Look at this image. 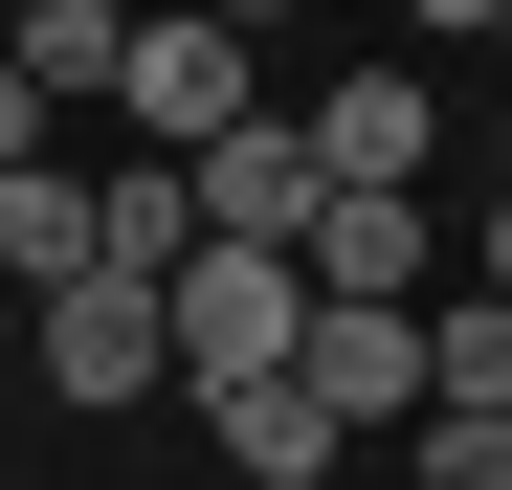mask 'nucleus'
<instances>
[{
  "mask_svg": "<svg viewBox=\"0 0 512 490\" xmlns=\"http://www.w3.org/2000/svg\"><path fill=\"white\" fill-rule=\"evenodd\" d=\"M156 312H179V401H245V379L312 357V268H268V245H201Z\"/></svg>",
  "mask_w": 512,
  "mask_h": 490,
  "instance_id": "obj_1",
  "label": "nucleus"
},
{
  "mask_svg": "<svg viewBox=\"0 0 512 490\" xmlns=\"http://www.w3.org/2000/svg\"><path fill=\"white\" fill-rule=\"evenodd\" d=\"M23 379H45V401H90V424H134V401H179V312L90 268L67 312H23Z\"/></svg>",
  "mask_w": 512,
  "mask_h": 490,
  "instance_id": "obj_2",
  "label": "nucleus"
},
{
  "mask_svg": "<svg viewBox=\"0 0 512 490\" xmlns=\"http://www.w3.org/2000/svg\"><path fill=\"white\" fill-rule=\"evenodd\" d=\"M179 201H201V245H268V268H312V223H334V179H312V112H245L223 156H179Z\"/></svg>",
  "mask_w": 512,
  "mask_h": 490,
  "instance_id": "obj_3",
  "label": "nucleus"
},
{
  "mask_svg": "<svg viewBox=\"0 0 512 490\" xmlns=\"http://www.w3.org/2000/svg\"><path fill=\"white\" fill-rule=\"evenodd\" d=\"M245 112H268L245 23H134V90H112V134H156V156H223Z\"/></svg>",
  "mask_w": 512,
  "mask_h": 490,
  "instance_id": "obj_4",
  "label": "nucleus"
},
{
  "mask_svg": "<svg viewBox=\"0 0 512 490\" xmlns=\"http://www.w3.org/2000/svg\"><path fill=\"white\" fill-rule=\"evenodd\" d=\"M423 134H446L423 67H334V90H312V179L334 201H423Z\"/></svg>",
  "mask_w": 512,
  "mask_h": 490,
  "instance_id": "obj_5",
  "label": "nucleus"
},
{
  "mask_svg": "<svg viewBox=\"0 0 512 490\" xmlns=\"http://www.w3.org/2000/svg\"><path fill=\"white\" fill-rule=\"evenodd\" d=\"M290 379H312V424H334V446H357V424H423V312H312V357H290Z\"/></svg>",
  "mask_w": 512,
  "mask_h": 490,
  "instance_id": "obj_6",
  "label": "nucleus"
},
{
  "mask_svg": "<svg viewBox=\"0 0 512 490\" xmlns=\"http://www.w3.org/2000/svg\"><path fill=\"white\" fill-rule=\"evenodd\" d=\"M0 67H23L45 112H112V90H134V23H112V0H23V23H0Z\"/></svg>",
  "mask_w": 512,
  "mask_h": 490,
  "instance_id": "obj_7",
  "label": "nucleus"
},
{
  "mask_svg": "<svg viewBox=\"0 0 512 490\" xmlns=\"http://www.w3.org/2000/svg\"><path fill=\"white\" fill-rule=\"evenodd\" d=\"M423 424H512V290H446V312H423Z\"/></svg>",
  "mask_w": 512,
  "mask_h": 490,
  "instance_id": "obj_8",
  "label": "nucleus"
},
{
  "mask_svg": "<svg viewBox=\"0 0 512 490\" xmlns=\"http://www.w3.org/2000/svg\"><path fill=\"white\" fill-rule=\"evenodd\" d=\"M201 424H223V468H245V490H312V468H334L312 379H245V401H201Z\"/></svg>",
  "mask_w": 512,
  "mask_h": 490,
  "instance_id": "obj_9",
  "label": "nucleus"
},
{
  "mask_svg": "<svg viewBox=\"0 0 512 490\" xmlns=\"http://www.w3.org/2000/svg\"><path fill=\"white\" fill-rule=\"evenodd\" d=\"M423 490H512V424H423Z\"/></svg>",
  "mask_w": 512,
  "mask_h": 490,
  "instance_id": "obj_10",
  "label": "nucleus"
},
{
  "mask_svg": "<svg viewBox=\"0 0 512 490\" xmlns=\"http://www.w3.org/2000/svg\"><path fill=\"white\" fill-rule=\"evenodd\" d=\"M0 179H45V90H23V67H0Z\"/></svg>",
  "mask_w": 512,
  "mask_h": 490,
  "instance_id": "obj_11",
  "label": "nucleus"
},
{
  "mask_svg": "<svg viewBox=\"0 0 512 490\" xmlns=\"http://www.w3.org/2000/svg\"><path fill=\"white\" fill-rule=\"evenodd\" d=\"M468 290H512V201H490V223H468Z\"/></svg>",
  "mask_w": 512,
  "mask_h": 490,
  "instance_id": "obj_12",
  "label": "nucleus"
},
{
  "mask_svg": "<svg viewBox=\"0 0 512 490\" xmlns=\"http://www.w3.org/2000/svg\"><path fill=\"white\" fill-rule=\"evenodd\" d=\"M0 401H23V312H0Z\"/></svg>",
  "mask_w": 512,
  "mask_h": 490,
  "instance_id": "obj_13",
  "label": "nucleus"
},
{
  "mask_svg": "<svg viewBox=\"0 0 512 490\" xmlns=\"http://www.w3.org/2000/svg\"><path fill=\"white\" fill-rule=\"evenodd\" d=\"M490 90H512V23H490Z\"/></svg>",
  "mask_w": 512,
  "mask_h": 490,
  "instance_id": "obj_14",
  "label": "nucleus"
}]
</instances>
